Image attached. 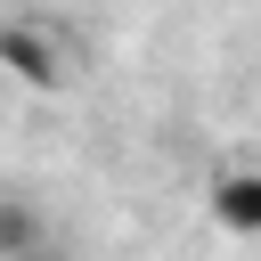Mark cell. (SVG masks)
<instances>
[{
    "mask_svg": "<svg viewBox=\"0 0 261 261\" xmlns=\"http://www.w3.org/2000/svg\"><path fill=\"white\" fill-rule=\"evenodd\" d=\"M0 73H16L24 90H65L73 49H65L49 24H0Z\"/></svg>",
    "mask_w": 261,
    "mask_h": 261,
    "instance_id": "obj_1",
    "label": "cell"
},
{
    "mask_svg": "<svg viewBox=\"0 0 261 261\" xmlns=\"http://www.w3.org/2000/svg\"><path fill=\"white\" fill-rule=\"evenodd\" d=\"M212 212L228 237H261V171H220L212 179Z\"/></svg>",
    "mask_w": 261,
    "mask_h": 261,
    "instance_id": "obj_2",
    "label": "cell"
},
{
    "mask_svg": "<svg viewBox=\"0 0 261 261\" xmlns=\"http://www.w3.org/2000/svg\"><path fill=\"white\" fill-rule=\"evenodd\" d=\"M41 212L24 204V196H0V253H41Z\"/></svg>",
    "mask_w": 261,
    "mask_h": 261,
    "instance_id": "obj_3",
    "label": "cell"
}]
</instances>
